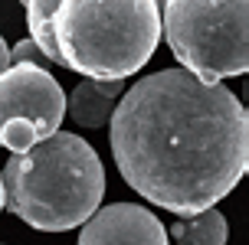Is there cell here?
<instances>
[{"instance_id": "277c9868", "label": "cell", "mask_w": 249, "mask_h": 245, "mask_svg": "<svg viewBox=\"0 0 249 245\" xmlns=\"http://www.w3.org/2000/svg\"><path fill=\"white\" fill-rule=\"evenodd\" d=\"M161 33L200 82L249 72V0H164Z\"/></svg>"}, {"instance_id": "30bf717a", "label": "cell", "mask_w": 249, "mask_h": 245, "mask_svg": "<svg viewBox=\"0 0 249 245\" xmlns=\"http://www.w3.org/2000/svg\"><path fill=\"white\" fill-rule=\"evenodd\" d=\"M36 141H39L36 128H33L30 121H23V118H10V121L0 124V147H7V150H13V154L30 150Z\"/></svg>"}, {"instance_id": "8fae6325", "label": "cell", "mask_w": 249, "mask_h": 245, "mask_svg": "<svg viewBox=\"0 0 249 245\" xmlns=\"http://www.w3.org/2000/svg\"><path fill=\"white\" fill-rule=\"evenodd\" d=\"M17 62H30V65H39V69H46V65H53L50 62V56L43 52V49L33 43V39L26 36V39H20L17 46L10 49V65H17Z\"/></svg>"}, {"instance_id": "ba28073f", "label": "cell", "mask_w": 249, "mask_h": 245, "mask_svg": "<svg viewBox=\"0 0 249 245\" xmlns=\"http://www.w3.org/2000/svg\"><path fill=\"white\" fill-rule=\"evenodd\" d=\"M171 239H177L180 245H226V216L216 206L203 209V212H194V216H184L180 222H174L171 229Z\"/></svg>"}, {"instance_id": "52a82bcc", "label": "cell", "mask_w": 249, "mask_h": 245, "mask_svg": "<svg viewBox=\"0 0 249 245\" xmlns=\"http://www.w3.org/2000/svg\"><path fill=\"white\" fill-rule=\"evenodd\" d=\"M124 88H128L124 79H82L72 88V95L66 98V111L82 128H105L112 121V111L124 95Z\"/></svg>"}, {"instance_id": "8992f818", "label": "cell", "mask_w": 249, "mask_h": 245, "mask_svg": "<svg viewBox=\"0 0 249 245\" xmlns=\"http://www.w3.org/2000/svg\"><path fill=\"white\" fill-rule=\"evenodd\" d=\"M79 245H167V229L138 203H108L82 222Z\"/></svg>"}, {"instance_id": "9c48e42d", "label": "cell", "mask_w": 249, "mask_h": 245, "mask_svg": "<svg viewBox=\"0 0 249 245\" xmlns=\"http://www.w3.org/2000/svg\"><path fill=\"white\" fill-rule=\"evenodd\" d=\"M26 7V26H30V39L36 43L46 56H50V16L56 0H23Z\"/></svg>"}, {"instance_id": "4fadbf2b", "label": "cell", "mask_w": 249, "mask_h": 245, "mask_svg": "<svg viewBox=\"0 0 249 245\" xmlns=\"http://www.w3.org/2000/svg\"><path fill=\"white\" fill-rule=\"evenodd\" d=\"M0 212H3V183H0Z\"/></svg>"}, {"instance_id": "3957f363", "label": "cell", "mask_w": 249, "mask_h": 245, "mask_svg": "<svg viewBox=\"0 0 249 245\" xmlns=\"http://www.w3.org/2000/svg\"><path fill=\"white\" fill-rule=\"evenodd\" d=\"M161 43L154 0H56L50 16V62L82 79H128Z\"/></svg>"}, {"instance_id": "7a4b0ae2", "label": "cell", "mask_w": 249, "mask_h": 245, "mask_svg": "<svg viewBox=\"0 0 249 245\" xmlns=\"http://www.w3.org/2000/svg\"><path fill=\"white\" fill-rule=\"evenodd\" d=\"M3 209L39 232L75 229L102 206L105 167L95 147L72 131H53L13 154L0 173Z\"/></svg>"}, {"instance_id": "5b68a950", "label": "cell", "mask_w": 249, "mask_h": 245, "mask_svg": "<svg viewBox=\"0 0 249 245\" xmlns=\"http://www.w3.org/2000/svg\"><path fill=\"white\" fill-rule=\"evenodd\" d=\"M10 118L30 121L39 141L59 131L66 118V95L50 69L17 62L0 75V124Z\"/></svg>"}, {"instance_id": "6da1fadb", "label": "cell", "mask_w": 249, "mask_h": 245, "mask_svg": "<svg viewBox=\"0 0 249 245\" xmlns=\"http://www.w3.org/2000/svg\"><path fill=\"white\" fill-rule=\"evenodd\" d=\"M108 128L124 183L174 216L216 206L249 170L243 101L187 69H161L128 85Z\"/></svg>"}, {"instance_id": "7c38bea8", "label": "cell", "mask_w": 249, "mask_h": 245, "mask_svg": "<svg viewBox=\"0 0 249 245\" xmlns=\"http://www.w3.org/2000/svg\"><path fill=\"white\" fill-rule=\"evenodd\" d=\"M10 69V49H7V43H3V36H0V75Z\"/></svg>"}]
</instances>
